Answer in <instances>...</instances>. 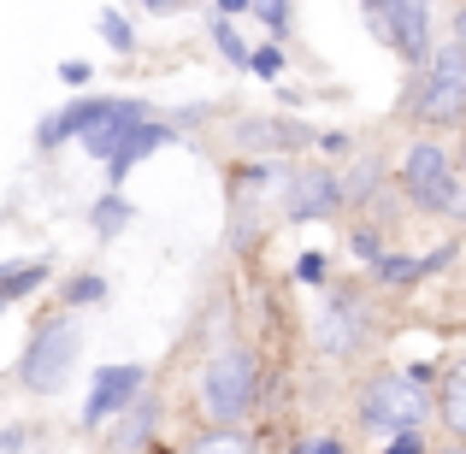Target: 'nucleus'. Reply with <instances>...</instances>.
Wrapping results in <instances>:
<instances>
[{
	"label": "nucleus",
	"mask_w": 466,
	"mask_h": 454,
	"mask_svg": "<svg viewBox=\"0 0 466 454\" xmlns=\"http://www.w3.org/2000/svg\"><path fill=\"white\" fill-rule=\"evenodd\" d=\"M189 454H254V443H248V437H237V431H225V425H213V431H207Z\"/></svg>",
	"instance_id": "16"
},
{
	"label": "nucleus",
	"mask_w": 466,
	"mask_h": 454,
	"mask_svg": "<svg viewBox=\"0 0 466 454\" xmlns=\"http://www.w3.org/2000/svg\"><path fill=\"white\" fill-rule=\"evenodd\" d=\"M384 454H425V437H420V431H396Z\"/></svg>",
	"instance_id": "24"
},
{
	"label": "nucleus",
	"mask_w": 466,
	"mask_h": 454,
	"mask_svg": "<svg viewBox=\"0 0 466 454\" xmlns=\"http://www.w3.org/2000/svg\"><path fill=\"white\" fill-rule=\"evenodd\" d=\"M213 42H218V54H225V59H237V66H248V47H242V35L230 30V24H213Z\"/></svg>",
	"instance_id": "19"
},
{
	"label": "nucleus",
	"mask_w": 466,
	"mask_h": 454,
	"mask_svg": "<svg viewBox=\"0 0 466 454\" xmlns=\"http://www.w3.org/2000/svg\"><path fill=\"white\" fill-rule=\"evenodd\" d=\"M319 342H325L330 354H354V342H360V318H354V301H349V296H342V301L325 313V325H319Z\"/></svg>",
	"instance_id": "13"
},
{
	"label": "nucleus",
	"mask_w": 466,
	"mask_h": 454,
	"mask_svg": "<svg viewBox=\"0 0 466 454\" xmlns=\"http://www.w3.org/2000/svg\"><path fill=\"white\" fill-rule=\"evenodd\" d=\"M296 277H301V284H325V254H301Z\"/></svg>",
	"instance_id": "23"
},
{
	"label": "nucleus",
	"mask_w": 466,
	"mask_h": 454,
	"mask_svg": "<svg viewBox=\"0 0 466 454\" xmlns=\"http://www.w3.org/2000/svg\"><path fill=\"white\" fill-rule=\"evenodd\" d=\"M77 325L71 318H54V325H42L35 330V342H30V354L18 360V378L35 389V396H54L59 384L71 378V366H77Z\"/></svg>",
	"instance_id": "3"
},
{
	"label": "nucleus",
	"mask_w": 466,
	"mask_h": 454,
	"mask_svg": "<svg viewBox=\"0 0 466 454\" xmlns=\"http://www.w3.org/2000/svg\"><path fill=\"white\" fill-rule=\"evenodd\" d=\"M142 366H101L89 389V408H83V425H106L113 413H130L142 401Z\"/></svg>",
	"instance_id": "6"
},
{
	"label": "nucleus",
	"mask_w": 466,
	"mask_h": 454,
	"mask_svg": "<svg viewBox=\"0 0 466 454\" xmlns=\"http://www.w3.org/2000/svg\"><path fill=\"white\" fill-rule=\"evenodd\" d=\"M242 6H254V0H218V12H242Z\"/></svg>",
	"instance_id": "29"
},
{
	"label": "nucleus",
	"mask_w": 466,
	"mask_h": 454,
	"mask_svg": "<svg viewBox=\"0 0 466 454\" xmlns=\"http://www.w3.org/2000/svg\"><path fill=\"white\" fill-rule=\"evenodd\" d=\"M248 408H254V354L248 348H218L201 372V413L230 431Z\"/></svg>",
	"instance_id": "1"
},
{
	"label": "nucleus",
	"mask_w": 466,
	"mask_h": 454,
	"mask_svg": "<svg viewBox=\"0 0 466 454\" xmlns=\"http://www.w3.org/2000/svg\"><path fill=\"white\" fill-rule=\"evenodd\" d=\"M154 419H159L154 401H137V413L125 419V437H118V443H125V449H142V443H148V431H154Z\"/></svg>",
	"instance_id": "17"
},
{
	"label": "nucleus",
	"mask_w": 466,
	"mask_h": 454,
	"mask_svg": "<svg viewBox=\"0 0 466 454\" xmlns=\"http://www.w3.org/2000/svg\"><path fill=\"white\" fill-rule=\"evenodd\" d=\"M296 454H342V449H337V443H330V437H325V443H301Z\"/></svg>",
	"instance_id": "27"
},
{
	"label": "nucleus",
	"mask_w": 466,
	"mask_h": 454,
	"mask_svg": "<svg viewBox=\"0 0 466 454\" xmlns=\"http://www.w3.org/2000/svg\"><path fill=\"white\" fill-rule=\"evenodd\" d=\"M289 218H325L330 207H337V177H330L325 166H308L296 171V183H289Z\"/></svg>",
	"instance_id": "8"
},
{
	"label": "nucleus",
	"mask_w": 466,
	"mask_h": 454,
	"mask_svg": "<svg viewBox=\"0 0 466 454\" xmlns=\"http://www.w3.org/2000/svg\"><path fill=\"white\" fill-rule=\"evenodd\" d=\"M401 189H408L413 207H425V213H455L461 207V177H455V166H449V154L431 148V142L408 148V159H401Z\"/></svg>",
	"instance_id": "4"
},
{
	"label": "nucleus",
	"mask_w": 466,
	"mask_h": 454,
	"mask_svg": "<svg viewBox=\"0 0 466 454\" xmlns=\"http://www.w3.org/2000/svg\"><path fill=\"white\" fill-rule=\"evenodd\" d=\"M166 142H171V130H166V125H154V118H142V125H130V130H125V136H118V142H113V154H106V177H113V183H118V177H125V171H130V166H137V159H142V154H154V148H166Z\"/></svg>",
	"instance_id": "10"
},
{
	"label": "nucleus",
	"mask_w": 466,
	"mask_h": 454,
	"mask_svg": "<svg viewBox=\"0 0 466 454\" xmlns=\"http://www.w3.org/2000/svg\"><path fill=\"white\" fill-rule=\"evenodd\" d=\"M118 113V101H71L66 113H54V118H42V130H35V142L42 148H59V142H71V136H89L101 118H113Z\"/></svg>",
	"instance_id": "7"
},
{
	"label": "nucleus",
	"mask_w": 466,
	"mask_h": 454,
	"mask_svg": "<svg viewBox=\"0 0 466 454\" xmlns=\"http://www.w3.org/2000/svg\"><path fill=\"white\" fill-rule=\"evenodd\" d=\"M254 12H260V24H266L272 35L289 30V0H254Z\"/></svg>",
	"instance_id": "18"
},
{
	"label": "nucleus",
	"mask_w": 466,
	"mask_h": 454,
	"mask_svg": "<svg viewBox=\"0 0 466 454\" xmlns=\"http://www.w3.org/2000/svg\"><path fill=\"white\" fill-rule=\"evenodd\" d=\"M237 142L242 148H308L313 130L308 125H284V118H242Z\"/></svg>",
	"instance_id": "11"
},
{
	"label": "nucleus",
	"mask_w": 466,
	"mask_h": 454,
	"mask_svg": "<svg viewBox=\"0 0 466 454\" xmlns=\"http://www.w3.org/2000/svg\"><path fill=\"white\" fill-rule=\"evenodd\" d=\"M248 66L260 71V77H278V71H284V54H278V47H260V54H248Z\"/></svg>",
	"instance_id": "21"
},
{
	"label": "nucleus",
	"mask_w": 466,
	"mask_h": 454,
	"mask_svg": "<svg viewBox=\"0 0 466 454\" xmlns=\"http://www.w3.org/2000/svg\"><path fill=\"white\" fill-rule=\"evenodd\" d=\"M443 260H455V248L431 254V260H413V254H384V260H378V277H384V284H413V277L437 272V266H443Z\"/></svg>",
	"instance_id": "14"
},
{
	"label": "nucleus",
	"mask_w": 466,
	"mask_h": 454,
	"mask_svg": "<svg viewBox=\"0 0 466 454\" xmlns=\"http://www.w3.org/2000/svg\"><path fill=\"white\" fill-rule=\"evenodd\" d=\"M148 6H154V12H171V6H177V0H148Z\"/></svg>",
	"instance_id": "30"
},
{
	"label": "nucleus",
	"mask_w": 466,
	"mask_h": 454,
	"mask_svg": "<svg viewBox=\"0 0 466 454\" xmlns=\"http://www.w3.org/2000/svg\"><path fill=\"white\" fill-rule=\"evenodd\" d=\"M420 118L425 125H461L466 118V54L461 47H443L425 71L420 89Z\"/></svg>",
	"instance_id": "5"
},
{
	"label": "nucleus",
	"mask_w": 466,
	"mask_h": 454,
	"mask_svg": "<svg viewBox=\"0 0 466 454\" xmlns=\"http://www.w3.org/2000/svg\"><path fill=\"white\" fill-rule=\"evenodd\" d=\"M101 35L118 47V54H130V47H137V35H130V24L118 18V12H106V18H101Z\"/></svg>",
	"instance_id": "20"
},
{
	"label": "nucleus",
	"mask_w": 466,
	"mask_h": 454,
	"mask_svg": "<svg viewBox=\"0 0 466 454\" xmlns=\"http://www.w3.org/2000/svg\"><path fill=\"white\" fill-rule=\"evenodd\" d=\"M354 254H360V260H384V254H378V237H372V230H360V237H354Z\"/></svg>",
	"instance_id": "26"
},
{
	"label": "nucleus",
	"mask_w": 466,
	"mask_h": 454,
	"mask_svg": "<svg viewBox=\"0 0 466 454\" xmlns=\"http://www.w3.org/2000/svg\"><path fill=\"white\" fill-rule=\"evenodd\" d=\"M455 47H461V54H466V6L455 12Z\"/></svg>",
	"instance_id": "28"
},
{
	"label": "nucleus",
	"mask_w": 466,
	"mask_h": 454,
	"mask_svg": "<svg viewBox=\"0 0 466 454\" xmlns=\"http://www.w3.org/2000/svg\"><path fill=\"white\" fill-rule=\"evenodd\" d=\"M437 413L455 431V443H466V360H455L443 372V396H437Z\"/></svg>",
	"instance_id": "12"
},
{
	"label": "nucleus",
	"mask_w": 466,
	"mask_h": 454,
	"mask_svg": "<svg viewBox=\"0 0 466 454\" xmlns=\"http://www.w3.org/2000/svg\"><path fill=\"white\" fill-rule=\"evenodd\" d=\"M425 419V389L413 372H378L372 384L360 389V425L366 431H420Z\"/></svg>",
	"instance_id": "2"
},
{
	"label": "nucleus",
	"mask_w": 466,
	"mask_h": 454,
	"mask_svg": "<svg viewBox=\"0 0 466 454\" xmlns=\"http://www.w3.org/2000/svg\"><path fill=\"white\" fill-rule=\"evenodd\" d=\"M106 296V284L101 277H77V284H71V307H83V301H101Z\"/></svg>",
	"instance_id": "22"
},
{
	"label": "nucleus",
	"mask_w": 466,
	"mask_h": 454,
	"mask_svg": "<svg viewBox=\"0 0 466 454\" xmlns=\"http://www.w3.org/2000/svg\"><path fill=\"white\" fill-rule=\"evenodd\" d=\"M443 454H466V443H455V449H443Z\"/></svg>",
	"instance_id": "31"
},
{
	"label": "nucleus",
	"mask_w": 466,
	"mask_h": 454,
	"mask_svg": "<svg viewBox=\"0 0 466 454\" xmlns=\"http://www.w3.org/2000/svg\"><path fill=\"white\" fill-rule=\"evenodd\" d=\"M390 12H396V54L413 59V66H425L431 59V42H425V24H431V0H390Z\"/></svg>",
	"instance_id": "9"
},
{
	"label": "nucleus",
	"mask_w": 466,
	"mask_h": 454,
	"mask_svg": "<svg viewBox=\"0 0 466 454\" xmlns=\"http://www.w3.org/2000/svg\"><path fill=\"white\" fill-rule=\"evenodd\" d=\"M59 77H66V83H71V89H83V83H89V77H95V71H89V66H83V59H66V66H59Z\"/></svg>",
	"instance_id": "25"
},
{
	"label": "nucleus",
	"mask_w": 466,
	"mask_h": 454,
	"mask_svg": "<svg viewBox=\"0 0 466 454\" xmlns=\"http://www.w3.org/2000/svg\"><path fill=\"white\" fill-rule=\"evenodd\" d=\"M461 171H466V142H461Z\"/></svg>",
	"instance_id": "32"
},
{
	"label": "nucleus",
	"mask_w": 466,
	"mask_h": 454,
	"mask_svg": "<svg viewBox=\"0 0 466 454\" xmlns=\"http://www.w3.org/2000/svg\"><path fill=\"white\" fill-rule=\"evenodd\" d=\"M125 225H130V201L125 195H101V201H95V230H101V237H118Z\"/></svg>",
	"instance_id": "15"
}]
</instances>
